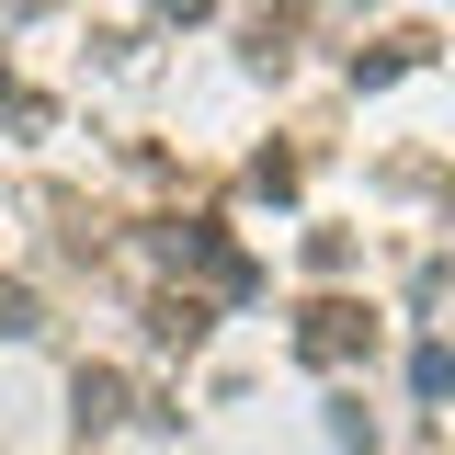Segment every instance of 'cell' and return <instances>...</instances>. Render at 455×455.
I'll use <instances>...</instances> for the list:
<instances>
[{"mask_svg": "<svg viewBox=\"0 0 455 455\" xmlns=\"http://www.w3.org/2000/svg\"><path fill=\"white\" fill-rule=\"evenodd\" d=\"M296 353H307V364H353V353H376V319H364L353 296H307V307H296Z\"/></svg>", "mask_w": 455, "mask_h": 455, "instance_id": "6da1fadb", "label": "cell"}, {"mask_svg": "<svg viewBox=\"0 0 455 455\" xmlns=\"http://www.w3.org/2000/svg\"><path fill=\"white\" fill-rule=\"evenodd\" d=\"M421 57H433V35H376V46H353V80H364V92H387V80L421 68Z\"/></svg>", "mask_w": 455, "mask_h": 455, "instance_id": "7a4b0ae2", "label": "cell"}, {"mask_svg": "<svg viewBox=\"0 0 455 455\" xmlns=\"http://www.w3.org/2000/svg\"><path fill=\"white\" fill-rule=\"evenodd\" d=\"M80 433H103V421H125V376H114V364H80Z\"/></svg>", "mask_w": 455, "mask_h": 455, "instance_id": "3957f363", "label": "cell"}, {"mask_svg": "<svg viewBox=\"0 0 455 455\" xmlns=\"http://www.w3.org/2000/svg\"><path fill=\"white\" fill-rule=\"evenodd\" d=\"M410 387H421V398H455V353H444V341L410 353Z\"/></svg>", "mask_w": 455, "mask_h": 455, "instance_id": "277c9868", "label": "cell"}, {"mask_svg": "<svg viewBox=\"0 0 455 455\" xmlns=\"http://www.w3.org/2000/svg\"><path fill=\"white\" fill-rule=\"evenodd\" d=\"M0 331H12V341L35 331V296H23V284H0Z\"/></svg>", "mask_w": 455, "mask_h": 455, "instance_id": "5b68a950", "label": "cell"}, {"mask_svg": "<svg viewBox=\"0 0 455 455\" xmlns=\"http://www.w3.org/2000/svg\"><path fill=\"white\" fill-rule=\"evenodd\" d=\"M160 12H171V23H205V12H217V0H160Z\"/></svg>", "mask_w": 455, "mask_h": 455, "instance_id": "8992f818", "label": "cell"}, {"mask_svg": "<svg viewBox=\"0 0 455 455\" xmlns=\"http://www.w3.org/2000/svg\"><path fill=\"white\" fill-rule=\"evenodd\" d=\"M0 103H23V92H12V68H0Z\"/></svg>", "mask_w": 455, "mask_h": 455, "instance_id": "52a82bcc", "label": "cell"}, {"mask_svg": "<svg viewBox=\"0 0 455 455\" xmlns=\"http://www.w3.org/2000/svg\"><path fill=\"white\" fill-rule=\"evenodd\" d=\"M12 12H46V0H12Z\"/></svg>", "mask_w": 455, "mask_h": 455, "instance_id": "ba28073f", "label": "cell"}]
</instances>
